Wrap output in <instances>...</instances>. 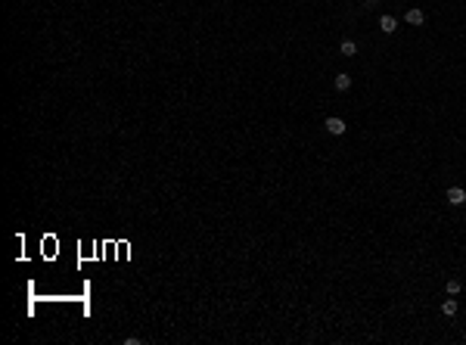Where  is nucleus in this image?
<instances>
[{
	"mask_svg": "<svg viewBox=\"0 0 466 345\" xmlns=\"http://www.w3.org/2000/svg\"><path fill=\"white\" fill-rule=\"evenodd\" d=\"M323 128H326V134H333V137H342V134L348 131V124L339 118V115H330V118L323 121Z\"/></svg>",
	"mask_w": 466,
	"mask_h": 345,
	"instance_id": "nucleus-1",
	"label": "nucleus"
},
{
	"mask_svg": "<svg viewBox=\"0 0 466 345\" xmlns=\"http://www.w3.org/2000/svg\"><path fill=\"white\" fill-rule=\"evenodd\" d=\"M445 202L454 205V209H460V205H466V190H463V187H451V190L445 193Z\"/></svg>",
	"mask_w": 466,
	"mask_h": 345,
	"instance_id": "nucleus-2",
	"label": "nucleus"
},
{
	"mask_svg": "<svg viewBox=\"0 0 466 345\" xmlns=\"http://www.w3.org/2000/svg\"><path fill=\"white\" fill-rule=\"evenodd\" d=\"M404 19L410 22V25H423V22H426V13H423L419 6H410V9H407V16H404Z\"/></svg>",
	"mask_w": 466,
	"mask_h": 345,
	"instance_id": "nucleus-3",
	"label": "nucleus"
},
{
	"mask_svg": "<svg viewBox=\"0 0 466 345\" xmlns=\"http://www.w3.org/2000/svg\"><path fill=\"white\" fill-rule=\"evenodd\" d=\"M395 28H398V19H395V16H382L379 19V31L382 34H392Z\"/></svg>",
	"mask_w": 466,
	"mask_h": 345,
	"instance_id": "nucleus-4",
	"label": "nucleus"
},
{
	"mask_svg": "<svg viewBox=\"0 0 466 345\" xmlns=\"http://www.w3.org/2000/svg\"><path fill=\"white\" fill-rule=\"evenodd\" d=\"M457 308H460L457 298H445V302H441V314H445V317H454V314H457Z\"/></svg>",
	"mask_w": 466,
	"mask_h": 345,
	"instance_id": "nucleus-5",
	"label": "nucleus"
},
{
	"mask_svg": "<svg viewBox=\"0 0 466 345\" xmlns=\"http://www.w3.org/2000/svg\"><path fill=\"white\" fill-rule=\"evenodd\" d=\"M339 53H342V56H354V53H357V44H354L351 38H345V41L339 44Z\"/></svg>",
	"mask_w": 466,
	"mask_h": 345,
	"instance_id": "nucleus-6",
	"label": "nucleus"
},
{
	"mask_svg": "<svg viewBox=\"0 0 466 345\" xmlns=\"http://www.w3.org/2000/svg\"><path fill=\"white\" fill-rule=\"evenodd\" d=\"M333 84H336V90H348V87H351V75H345V72H342V75H336V81H333Z\"/></svg>",
	"mask_w": 466,
	"mask_h": 345,
	"instance_id": "nucleus-7",
	"label": "nucleus"
},
{
	"mask_svg": "<svg viewBox=\"0 0 466 345\" xmlns=\"http://www.w3.org/2000/svg\"><path fill=\"white\" fill-rule=\"evenodd\" d=\"M445 289H448V295H457V292H460V289H463V283H460V280H457V277H451V280H448V283H445Z\"/></svg>",
	"mask_w": 466,
	"mask_h": 345,
	"instance_id": "nucleus-8",
	"label": "nucleus"
},
{
	"mask_svg": "<svg viewBox=\"0 0 466 345\" xmlns=\"http://www.w3.org/2000/svg\"><path fill=\"white\" fill-rule=\"evenodd\" d=\"M360 3H364V9H373V6L379 3V0H360Z\"/></svg>",
	"mask_w": 466,
	"mask_h": 345,
	"instance_id": "nucleus-9",
	"label": "nucleus"
}]
</instances>
